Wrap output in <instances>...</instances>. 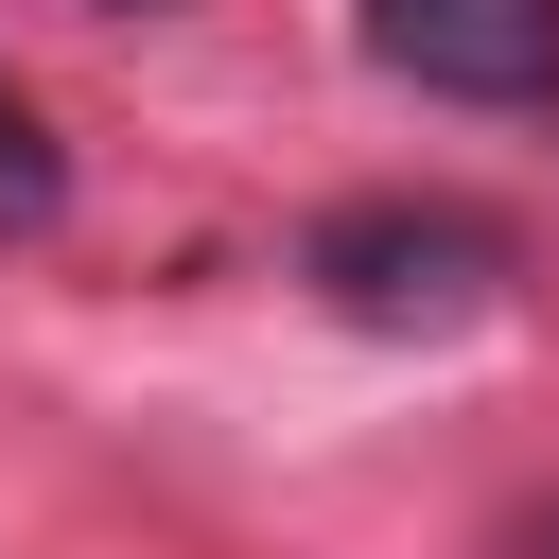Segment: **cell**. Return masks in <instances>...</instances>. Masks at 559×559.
I'll list each match as a JSON object with an SVG mask.
<instances>
[{
    "instance_id": "cell-1",
    "label": "cell",
    "mask_w": 559,
    "mask_h": 559,
    "mask_svg": "<svg viewBox=\"0 0 559 559\" xmlns=\"http://www.w3.org/2000/svg\"><path fill=\"white\" fill-rule=\"evenodd\" d=\"M297 280H314L349 332H472V314L524 280V245H507L472 192H349V210H314Z\"/></svg>"
},
{
    "instance_id": "cell-2",
    "label": "cell",
    "mask_w": 559,
    "mask_h": 559,
    "mask_svg": "<svg viewBox=\"0 0 559 559\" xmlns=\"http://www.w3.org/2000/svg\"><path fill=\"white\" fill-rule=\"evenodd\" d=\"M349 17L437 105H559V0H349Z\"/></svg>"
},
{
    "instance_id": "cell-3",
    "label": "cell",
    "mask_w": 559,
    "mask_h": 559,
    "mask_svg": "<svg viewBox=\"0 0 559 559\" xmlns=\"http://www.w3.org/2000/svg\"><path fill=\"white\" fill-rule=\"evenodd\" d=\"M52 210H70V157H52V122L0 87V227H52Z\"/></svg>"
},
{
    "instance_id": "cell-4",
    "label": "cell",
    "mask_w": 559,
    "mask_h": 559,
    "mask_svg": "<svg viewBox=\"0 0 559 559\" xmlns=\"http://www.w3.org/2000/svg\"><path fill=\"white\" fill-rule=\"evenodd\" d=\"M507 559H559V489H542V507H524V524H507Z\"/></svg>"
},
{
    "instance_id": "cell-5",
    "label": "cell",
    "mask_w": 559,
    "mask_h": 559,
    "mask_svg": "<svg viewBox=\"0 0 559 559\" xmlns=\"http://www.w3.org/2000/svg\"><path fill=\"white\" fill-rule=\"evenodd\" d=\"M105 17H192V0H105Z\"/></svg>"
}]
</instances>
